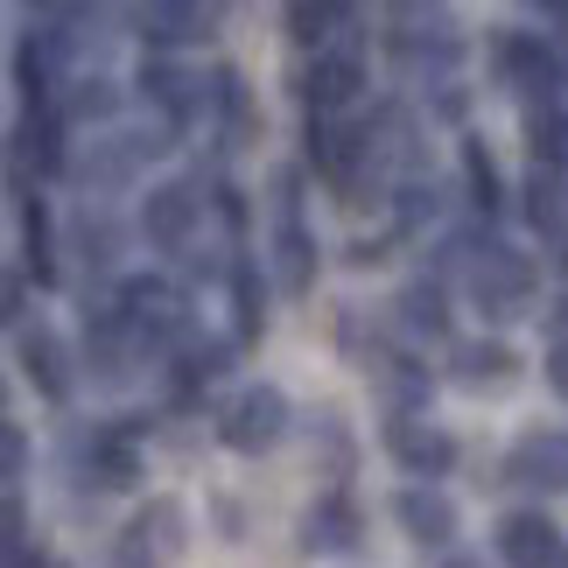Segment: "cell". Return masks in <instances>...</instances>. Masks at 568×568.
<instances>
[{"label": "cell", "mask_w": 568, "mask_h": 568, "mask_svg": "<svg viewBox=\"0 0 568 568\" xmlns=\"http://www.w3.org/2000/svg\"><path fill=\"white\" fill-rule=\"evenodd\" d=\"M498 84L519 92L534 113L548 105H568V71H561V50L540 36H498Z\"/></svg>", "instance_id": "cell-4"}, {"label": "cell", "mask_w": 568, "mask_h": 568, "mask_svg": "<svg viewBox=\"0 0 568 568\" xmlns=\"http://www.w3.org/2000/svg\"><path fill=\"white\" fill-rule=\"evenodd\" d=\"M14 365H21V379H29L50 407H71L78 365H71V352H63V337L50 331V323H21V331H14Z\"/></svg>", "instance_id": "cell-7"}, {"label": "cell", "mask_w": 568, "mask_h": 568, "mask_svg": "<svg viewBox=\"0 0 568 568\" xmlns=\"http://www.w3.org/2000/svg\"><path fill=\"white\" fill-rule=\"evenodd\" d=\"M274 288L302 302L316 295V232L302 225V169H274V239H267Z\"/></svg>", "instance_id": "cell-3"}, {"label": "cell", "mask_w": 568, "mask_h": 568, "mask_svg": "<svg viewBox=\"0 0 568 568\" xmlns=\"http://www.w3.org/2000/svg\"><path fill=\"white\" fill-rule=\"evenodd\" d=\"M449 379L464 393H506L519 386V352L498 337H464V344H449Z\"/></svg>", "instance_id": "cell-13"}, {"label": "cell", "mask_w": 568, "mask_h": 568, "mask_svg": "<svg viewBox=\"0 0 568 568\" xmlns=\"http://www.w3.org/2000/svg\"><path fill=\"white\" fill-rule=\"evenodd\" d=\"M428 113H443V120H464V113H470V92H464V84H435Z\"/></svg>", "instance_id": "cell-30"}, {"label": "cell", "mask_w": 568, "mask_h": 568, "mask_svg": "<svg viewBox=\"0 0 568 568\" xmlns=\"http://www.w3.org/2000/svg\"><path fill=\"white\" fill-rule=\"evenodd\" d=\"M302 548L310 555H344V548H358V506L344 491L331 498H316L310 519H302Z\"/></svg>", "instance_id": "cell-17"}, {"label": "cell", "mask_w": 568, "mask_h": 568, "mask_svg": "<svg viewBox=\"0 0 568 568\" xmlns=\"http://www.w3.org/2000/svg\"><path fill=\"white\" fill-rule=\"evenodd\" d=\"M141 8H162V0H141Z\"/></svg>", "instance_id": "cell-36"}, {"label": "cell", "mask_w": 568, "mask_h": 568, "mask_svg": "<svg viewBox=\"0 0 568 568\" xmlns=\"http://www.w3.org/2000/svg\"><path fill=\"white\" fill-rule=\"evenodd\" d=\"M506 477L519 491H568V435L561 428H527L506 456Z\"/></svg>", "instance_id": "cell-12"}, {"label": "cell", "mask_w": 568, "mask_h": 568, "mask_svg": "<svg viewBox=\"0 0 568 568\" xmlns=\"http://www.w3.org/2000/svg\"><path fill=\"white\" fill-rule=\"evenodd\" d=\"M36 8H63V0H36Z\"/></svg>", "instance_id": "cell-35"}, {"label": "cell", "mask_w": 568, "mask_h": 568, "mask_svg": "<svg viewBox=\"0 0 568 568\" xmlns=\"http://www.w3.org/2000/svg\"><path fill=\"white\" fill-rule=\"evenodd\" d=\"M21 267L36 274V288H57V239H50V211L36 190H21Z\"/></svg>", "instance_id": "cell-20"}, {"label": "cell", "mask_w": 568, "mask_h": 568, "mask_svg": "<svg viewBox=\"0 0 568 568\" xmlns=\"http://www.w3.org/2000/svg\"><path fill=\"white\" fill-rule=\"evenodd\" d=\"M386 449H393V464H400L407 477H422V485H435V477L456 470V435L422 422V414H393V422H386Z\"/></svg>", "instance_id": "cell-9"}, {"label": "cell", "mask_w": 568, "mask_h": 568, "mask_svg": "<svg viewBox=\"0 0 568 568\" xmlns=\"http://www.w3.org/2000/svg\"><path fill=\"white\" fill-rule=\"evenodd\" d=\"M84 470H92L105 491H126V485H141V449H134V435H126V428H105V435H92V449H84Z\"/></svg>", "instance_id": "cell-19"}, {"label": "cell", "mask_w": 568, "mask_h": 568, "mask_svg": "<svg viewBox=\"0 0 568 568\" xmlns=\"http://www.w3.org/2000/svg\"><path fill=\"white\" fill-rule=\"evenodd\" d=\"M414 8H422V0H400V14H414Z\"/></svg>", "instance_id": "cell-34"}, {"label": "cell", "mask_w": 568, "mask_h": 568, "mask_svg": "<svg viewBox=\"0 0 568 568\" xmlns=\"http://www.w3.org/2000/svg\"><path fill=\"white\" fill-rule=\"evenodd\" d=\"M435 568H485V555H456V548H449V555L435 561Z\"/></svg>", "instance_id": "cell-32"}, {"label": "cell", "mask_w": 568, "mask_h": 568, "mask_svg": "<svg viewBox=\"0 0 568 568\" xmlns=\"http://www.w3.org/2000/svg\"><path fill=\"white\" fill-rule=\"evenodd\" d=\"M8 568H42V555L29 548V540H21V548H8Z\"/></svg>", "instance_id": "cell-31"}, {"label": "cell", "mask_w": 568, "mask_h": 568, "mask_svg": "<svg viewBox=\"0 0 568 568\" xmlns=\"http://www.w3.org/2000/svg\"><path fill=\"white\" fill-rule=\"evenodd\" d=\"M498 561L506 568H568V540L548 513H506L498 519Z\"/></svg>", "instance_id": "cell-11"}, {"label": "cell", "mask_w": 568, "mask_h": 568, "mask_svg": "<svg viewBox=\"0 0 568 568\" xmlns=\"http://www.w3.org/2000/svg\"><path fill=\"white\" fill-rule=\"evenodd\" d=\"M113 310H120V323H126V331H134L141 358H176L183 344H190V295L176 288V281L134 274V281H120Z\"/></svg>", "instance_id": "cell-2"}, {"label": "cell", "mask_w": 568, "mask_h": 568, "mask_svg": "<svg viewBox=\"0 0 568 568\" xmlns=\"http://www.w3.org/2000/svg\"><path fill=\"white\" fill-rule=\"evenodd\" d=\"M295 92L302 105H310V120H331L344 113V105H358L365 92V50H323L302 63V78H295Z\"/></svg>", "instance_id": "cell-8"}, {"label": "cell", "mask_w": 568, "mask_h": 568, "mask_svg": "<svg viewBox=\"0 0 568 568\" xmlns=\"http://www.w3.org/2000/svg\"><path fill=\"white\" fill-rule=\"evenodd\" d=\"M393 310H400V331L407 337H449V295H443V281H428V274L407 281Z\"/></svg>", "instance_id": "cell-24"}, {"label": "cell", "mask_w": 568, "mask_h": 568, "mask_svg": "<svg viewBox=\"0 0 568 568\" xmlns=\"http://www.w3.org/2000/svg\"><path fill=\"white\" fill-rule=\"evenodd\" d=\"M63 120L57 105H36V113H21V126H14V176L36 162V176H63L71 169V148H63Z\"/></svg>", "instance_id": "cell-15"}, {"label": "cell", "mask_w": 568, "mask_h": 568, "mask_svg": "<svg viewBox=\"0 0 568 568\" xmlns=\"http://www.w3.org/2000/svg\"><path fill=\"white\" fill-rule=\"evenodd\" d=\"M456 169H464V204L470 211H498V204H506V176H498V162L485 155V141H477V134H464V141H456Z\"/></svg>", "instance_id": "cell-23"}, {"label": "cell", "mask_w": 568, "mask_h": 568, "mask_svg": "<svg viewBox=\"0 0 568 568\" xmlns=\"http://www.w3.org/2000/svg\"><path fill=\"white\" fill-rule=\"evenodd\" d=\"M120 105H126V92H120V84H113V78H105V71H78L71 84H63V99H57V113H63V120H71V126H84V120H113V113H120Z\"/></svg>", "instance_id": "cell-22"}, {"label": "cell", "mask_w": 568, "mask_h": 568, "mask_svg": "<svg viewBox=\"0 0 568 568\" xmlns=\"http://www.w3.org/2000/svg\"><path fill=\"white\" fill-rule=\"evenodd\" d=\"M288 422H295V407H288L281 386H246V393H232L225 414H217V443L232 456H267L281 435H288Z\"/></svg>", "instance_id": "cell-6"}, {"label": "cell", "mask_w": 568, "mask_h": 568, "mask_svg": "<svg viewBox=\"0 0 568 568\" xmlns=\"http://www.w3.org/2000/svg\"><path fill=\"white\" fill-rule=\"evenodd\" d=\"M141 36L155 50H183V42L204 36V0H162V8H141Z\"/></svg>", "instance_id": "cell-25"}, {"label": "cell", "mask_w": 568, "mask_h": 568, "mask_svg": "<svg viewBox=\"0 0 568 568\" xmlns=\"http://www.w3.org/2000/svg\"><path fill=\"white\" fill-rule=\"evenodd\" d=\"M393 519L407 527V540H422V548H435V555H449L456 548V498L449 491H435V485H407L400 498H393Z\"/></svg>", "instance_id": "cell-14"}, {"label": "cell", "mask_w": 568, "mask_h": 568, "mask_svg": "<svg viewBox=\"0 0 568 568\" xmlns=\"http://www.w3.org/2000/svg\"><path fill=\"white\" fill-rule=\"evenodd\" d=\"M435 211H443V190L422 183V176H407L400 183V217H407V225H422V217H435Z\"/></svg>", "instance_id": "cell-27"}, {"label": "cell", "mask_w": 568, "mask_h": 568, "mask_svg": "<svg viewBox=\"0 0 568 568\" xmlns=\"http://www.w3.org/2000/svg\"><path fill=\"white\" fill-rule=\"evenodd\" d=\"M190 548V513L176 498H148V506L126 519L120 548H113V568H176Z\"/></svg>", "instance_id": "cell-5"}, {"label": "cell", "mask_w": 568, "mask_h": 568, "mask_svg": "<svg viewBox=\"0 0 568 568\" xmlns=\"http://www.w3.org/2000/svg\"><path fill=\"white\" fill-rule=\"evenodd\" d=\"M449 260L464 267V288H470V302H477L491 323H513V316L534 310L540 267H534L519 246H506V239H485V232H456V239H449Z\"/></svg>", "instance_id": "cell-1"}, {"label": "cell", "mask_w": 568, "mask_h": 568, "mask_svg": "<svg viewBox=\"0 0 568 568\" xmlns=\"http://www.w3.org/2000/svg\"><path fill=\"white\" fill-rule=\"evenodd\" d=\"M232 373V344L225 337H190L183 352H176V365H169V379H176V400L190 407V400H204V393Z\"/></svg>", "instance_id": "cell-16"}, {"label": "cell", "mask_w": 568, "mask_h": 568, "mask_svg": "<svg viewBox=\"0 0 568 568\" xmlns=\"http://www.w3.org/2000/svg\"><path fill=\"white\" fill-rule=\"evenodd\" d=\"M196 225H204V196H196L190 183H155L141 196V232H148V246H162V253H183Z\"/></svg>", "instance_id": "cell-10"}, {"label": "cell", "mask_w": 568, "mask_h": 568, "mask_svg": "<svg viewBox=\"0 0 568 568\" xmlns=\"http://www.w3.org/2000/svg\"><path fill=\"white\" fill-rule=\"evenodd\" d=\"M365 373H373V386L393 400V414L428 407V365H414L407 352H365Z\"/></svg>", "instance_id": "cell-18"}, {"label": "cell", "mask_w": 568, "mask_h": 568, "mask_svg": "<svg viewBox=\"0 0 568 568\" xmlns=\"http://www.w3.org/2000/svg\"><path fill=\"white\" fill-rule=\"evenodd\" d=\"M0 464H8V491H21V477H29V435H21V422L0 428Z\"/></svg>", "instance_id": "cell-28"}, {"label": "cell", "mask_w": 568, "mask_h": 568, "mask_svg": "<svg viewBox=\"0 0 568 568\" xmlns=\"http://www.w3.org/2000/svg\"><path fill=\"white\" fill-rule=\"evenodd\" d=\"M232 323H239V344H260V331H267V288H260V260L253 253H239L232 267Z\"/></svg>", "instance_id": "cell-21"}, {"label": "cell", "mask_w": 568, "mask_h": 568, "mask_svg": "<svg viewBox=\"0 0 568 568\" xmlns=\"http://www.w3.org/2000/svg\"><path fill=\"white\" fill-rule=\"evenodd\" d=\"M548 386L568 400V316H561V331H555V344H548Z\"/></svg>", "instance_id": "cell-29"}, {"label": "cell", "mask_w": 568, "mask_h": 568, "mask_svg": "<svg viewBox=\"0 0 568 568\" xmlns=\"http://www.w3.org/2000/svg\"><path fill=\"white\" fill-rule=\"evenodd\" d=\"M568 8V0H540V14H561Z\"/></svg>", "instance_id": "cell-33"}, {"label": "cell", "mask_w": 568, "mask_h": 568, "mask_svg": "<svg viewBox=\"0 0 568 568\" xmlns=\"http://www.w3.org/2000/svg\"><path fill=\"white\" fill-rule=\"evenodd\" d=\"M527 134H534V169H568V105H548V113H534L527 120Z\"/></svg>", "instance_id": "cell-26"}]
</instances>
